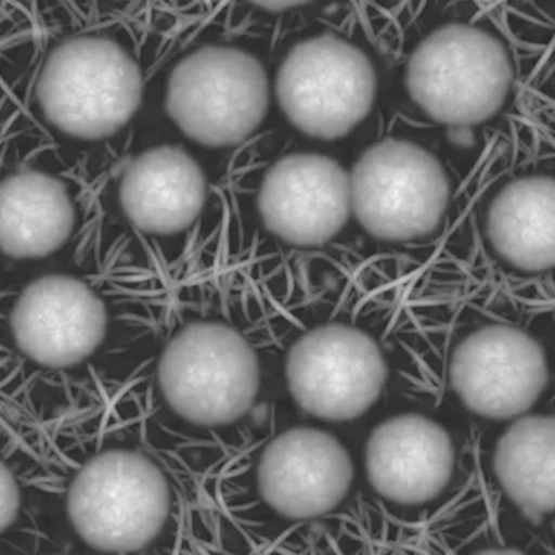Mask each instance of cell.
<instances>
[{
  "mask_svg": "<svg viewBox=\"0 0 555 555\" xmlns=\"http://www.w3.org/2000/svg\"><path fill=\"white\" fill-rule=\"evenodd\" d=\"M142 74L114 38L77 34L46 52L38 72V107L69 137L105 139L121 129L142 101Z\"/></svg>",
  "mask_w": 555,
  "mask_h": 555,
  "instance_id": "obj_1",
  "label": "cell"
},
{
  "mask_svg": "<svg viewBox=\"0 0 555 555\" xmlns=\"http://www.w3.org/2000/svg\"><path fill=\"white\" fill-rule=\"evenodd\" d=\"M406 88L434 121L469 128L488 121L507 101L513 66L499 38L480 27L448 24L414 49Z\"/></svg>",
  "mask_w": 555,
  "mask_h": 555,
  "instance_id": "obj_2",
  "label": "cell"
},
{
  "mask_svg": "<svg viewBox=\"0 0 555 555\" xmlns=\"http://www.w3.org/2000/svg\"><path fill=\"white\" fill-rule=\"evenodd\" d=\"M259 383L256 351L223 323H192L162 353V395L191 424L216 427L241 420L255 403Z\"/></svg>",
  "mask_w": 555,
  "mask_h": 555,
  "instance_id": "obj_3",
  "label": "cell"
},
{
  "mask_svg": "<svg viewBox=\"0 0 555 555\" xmlns=\"http://www.w3.org/2000/svg\"><path fill=\"white\" fill-rule=\"evenodd\" d=\"M170 513L162 470L142 453L111 451L94 456L72 483L68 515L94 551L129 554L156 540Z\"/></svg>",
  "mask_w": 555,
  "mask_h": 555,
  "instance_id": "obj_4",
  "label": "cell"
},
{
  "mask_svg": "<svg viewBox=\"0 0 555 555\" xmlns=\"http://www.w3.org/2000/svg\"><path fill=\"white\" fill-rule=\"evenodd\" d=\"M262 63L233 46H203L175 66L167 112L185 135L209 147L241 145L269 108Z\"/></svg>",
  "mask_w": 555,
  "mask_h": 555,
  "instance_id": "obj_5",
  "label": "cell"
},
{
  "mask_svg": "<svg viewBox=\"0 0 555 555\" xmlns=\"http://www.w3.org/2000/svg\"><path fill=\"white\" fill-rule=\"evenodd\" d=\"M377 73L357 46L335 35L307 38L291 49L276 77L287 119L312 139L349 135L371 112Z\"/></svg>",
  "mask_w": 555,
  "mask_h": 555,
  "instance_id": "obj_6",
  "label": "cell"
},
{
  "mask_svg": "<svg viewBox=\"0 0 555 555\" xmlns=\"http://www.w3.org/2000/svg\"><path fill=\"white\" fill-rule=\"evenodd\" d=\"M351 212L382 241L425 237L441 224L451 184L434 154L406 140L369 147L350 175Z\"/></svg>",
  "mask_w": 555,
  "mask_h": 555,
  "instance_id": "obj_7",
  "label": "cell"
},
{
  "mask_svg": "<svg viewBox=\"0 0 555 555\" xmlns=\"http://www.w3.org/2000/svg\"><path fill=\"white\" fill-rule=\"evenodd\" d=\"M286 377L301 410L340 423L360 417L377 402L388 365L371 336L353 326L328 325L294 344Z\"/></svg>",
  "mask_w": 555,
  "mask_h": 555,
  "instance_id": "obj_8",
  "label": "cell"
},
{
  "mask_svg": "<svg viewBox=\"0 0 555 555\" xmlns=\"http://www.w3.org/2000/svg\"><path fill=\"white\" fill-rule=\"evenodd\" d=\"M547 380L543 349L513 326H487L453 351L452 388L473 413L488 420L521 416L539 400Z\"/></svg>",
  "mask_w": 555,
  "mask_h": 555,
  "instance_id": "obj_9",
  "label": "cell"
},
{
  "mask_svg": "<svg viewBox=\"0 0 555 555\" xmlns=\"http://www.w3.org/2000/svg\"><path fill=\"white\" fill-rule=\"evenodd\" d=\"M259 212L270 233L297 247H319L351 214L350 175L322 154H293L263 178Z\"/></svg>",
  "mask_w": 555,
  "mask_h": 555,
  "instance_id": "obj_10",
  "label": "cell"
},
{
  "mask_svg": "<svg viewBox=\"0 0 555 555\" xmlns=\"http://www.w3.org/2000/svg\"><path fill=\"white\" fill-rule=\"evenodd\" d=\"M353 465L332 435L297 427L273 439L261 456L258 483L269 507L289 519L335 511L349 493Z\"/></svg>",
  "mask_w": 555,
  "mask_h": 555,
  "instance_id": "obj_11",
  "label": "cell"
},
{
  "mask_svg": "<svg viewBox=\"0 0 555 555\" xmlns=\"http://www.w3.org/2000/svg\"><path fill=\"white\" fill-rule=\"evenodd\" d=\"M17 347L37 363L68 367L90 357L104 340L107 311L87 284L49 275L30 283L12 314Z\"/></svg>",
  "mask_w": 555,
  "mask_h": 555,
  "instance_id": "obj_12",
  "label": "cell"
},
{
  "mask_svg": "<svg viewBox=\"0 0 555 555\" xmlns=\"http://www.w3.org/2000/svg\"><path fill=\"white\" fill-rule=\"evenodd\" d=\"M369 482L397 504H424L452 479L453 446L448 431L420 414L385 421L365 449Z\"/></svg>",
  "mask_w": 555,
  "mask_h": 555,
  "instance_id": "obj_13",
  "label": "cell"
},
{
  "mask_svg": "<svg viewBox=\"0 0 555 555\" xmlns=\"http://www.w3.org/2000/svg\"><path fill=\"white\" fill-rule=\"evenodd\" d=\"M119 199L139 230L162 235L181 233L198 219L205 206V175L181 147H154L128 165Z\"/></svg>",
  "mask_w": 555,
  "mask_h": 555,
  "instance_id": "obj_14",
  "label": "cell"
},
{
  "mask_svg": "<svg viewBox=\"0 0 555 555\" xmlns=\"http://www.w3.org/2000/svg\"><path fill=\"white\" fill-rule=\"evenodd\" d=\"M74 206L54 176L17 170L0 179V253L12 259H41L73 233Z\"/></svg>",
  "mask_w": 555,
  "mask_h": 555,
  "instance_id": "obj_15",
  "label": "cell"
},
{
  "mask_svg": "<svg viewBox=\"0 0 555 555\" xmlns=\"http://www.w3.org/2000/svg\"><path fill=\"white\" fill-rule=\"evenodd\" d=\"M554 179L532 176L512 182L488 210L491 245L525 272H543L555 263Z\"/></svg>",
  "mask_w": 555,
  "mask_h": 555,
  "instance_id": "obj_16",
  "label": "cell"
},
{
  "mask_svg": "<svg viewBox=\"0 0 555 555\" xmlns=\"http://www.w3.org/2000/svg\"><path fill=\"white\" fill-rule=\"evenodd\" d=\"M494 470L507 496L530 518L555 508V421L526 416L499 439Z\"/></svg>",
  "mask_w": 555,
  "mask_h": 555,
  "instance_id": "obj_17",
  "label": "cell"
},
{
  "mask_svg": "<svg viewBox=\"0 0 555 555\" xmlns=\"http://www.w3.org/2000/svg\"><path fill=\"white\" fill-rule=\"evenodd\" d=\"M21 507V491L12 470L0 462V533L16 521Z\"/></svg>",
  "mask_w": 555,
  "mask_h": 555,
  "instance_id": "obj_18",
  "label": "cell"
},
{
  "mask_svg": "<svg viewBox=\"0 0 555 555\" xmlns=\"http://www.w3.org/2000/svg\"><path fill=\"white\" fill-rule=\"evenodd\" d=\"M46 0H0V9L17 24H31L40 15V5Z\"/></svg>",
  "mask_w": 555,
  "mask_h": 555,
  "instance_id": "obj_19",
  "label": "cell"
},
{
  "mask_svg": "<svg viewBox=\"0 0 555 555\" xmlns=\"http://www.w3.org/2000/svg\"><path fill=\"white\" fill-rule=\"evenodd\" d=\"M245 2L262 12L276 15V13H286L289 10L298 9V7L307 5L312 0H245Z\"/></svg>",
  "mask_w": 555,
  "mask_h": 555,
  "instance_id": "obj_20",
  "label": "cell"
},
{
  "mask_svg": "<svg viewBox=\"0 0 555 555\" xmlns=\"http://www.w3.org/2000/svg\"><path fill=\"white\" fill-rule=\"evenodd\" d=\"M9 26H20V24L13 21V17L7 15L2 9H0V27H9Z\"/></svg>",
  "mask_w": 555,
  "mask_h": 555,
  "instance_id": "obj_21",
  "label": "cell"
}]
</instances>
